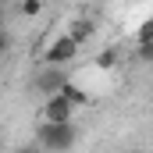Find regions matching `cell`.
Wrapping results in <instances>:
<instances>
[{"instance_id": "15", "label": "cell", "mask_w": 153, "mask_h": 153, "mask_svg": "<svg viewBox=\"0 0 153 153\" xmlns=\"http://www.w3.org/2000/svg\"><path fill=\"white\" fill-rule=\"evenodd\" d=\"M150 153H153V150H150Z\"/></svg>"}, {"instance_id": "13", "label": "cell", "mask_w": 153, "mask_h": 153, "mask_svg": "<svg viewBox=\"0 0 153 153\" xmlns=\"http://www.w3.org/2000/svg\"><path fill=\"white\" fill-rule=\"evenodd\" d=\"M125 153H146V150H125Z\"/></svg>"}, {"instance_id": "6", "label": "cell", "mask_w": 153, "mask_h": 153, "mask_svg": "<svg viewBox=\"0 0 153 153\" xmlns=\"http://www.w3.org/2000/svg\"><path fill=\"white\" fill-rule=\"evenodd\" d=\"M61 96H64V100H68V103H71V107H89V103H93V93H89V89H82V85H75V82H71V78H68V82H64V89H61Z\"/></svg>"}, {"instance_id": "3", "label": "cell", "mask_w": 153, "mask_h": 153, "mask_svg": "<svg viewBox=\"0 0 153 153\" xmlns=\"http://www.w3.org/2000/svg\"><path fill=\"white\" fill-rule=\"evenodd\" d=\"M64 82H68V71H64V68H53V64H43L39 75L32 78V85H36L43 96H57V93L64 89Z\"/></svg>"}, {"instance_id": "8", "label": "cell", "mask_w": 153, "mask_h": 153, "mask_svg": "<svg viewBox=\"0 0 153 153\" xmlns=\"http://www.w3.org/2000/svg\"><path fill=\"white\" fill-rule=\"evenodd\" d=\"M18 11H22L25 18H36L39 11H43V0H22V4H18Z\"/></svg>"}, {"instance_id": "9", "label": "cell", "mask_w": 153, "mask_h": 153, "mask_svg": "<svg viewBox=\"0 0 153 153\" xmlns=\"http://www.w3.org/2000/svg\"><path fill=\"white\" fill-rule=\"evenodd\" d=\"M114 64H117V50H103V53L96 57V68H103V71L114 68Z\"/></svg>"}, {"instance_id": "5", "label": "cell", "mask_w": 153, "mask_h": 153, "mask_svg": "<svg viewBox=\"0 0 153 153\" xmlns=\"http://www.w3.org/2000/svg\"><path fill=\"white\" fill-rule=\"evenodd\" d=\"M64 36L75 39L78 46H82V43L96 39V22H93V18H85V14H82V18H71V25H68V32H64Z\"/></svg>"}, {"instance_id": "11", "label": "cell", "mask_w": 153, "mask_h": 153, "mask_svg": "<svg viewBox=\"0 0 153 153\" xmlns=\"http://www.w3.org/2000/svg\"><path fill=\"white\" fill-rule=\"evenodd\" d=\"M11 46H14V36H11L7 29H0V57H7V53H11Z\"/></svg>"}, {"instance_id": "1", "label": "cell", "mask_w": 153, "mask_h": 153, "mask_svg": "<svg viewBox=\"0 0 153 153\" xmlns=\"http://www.w3.org/2000/svg\"><path fill=\"white\" fill-rule=\"evenodd\" d=\"M36 143H39V150H46V153H68L78 143V128H75V121H64V125L43 121L39 132H36Z\"/></svg>"}, {"instance_id": "2", "label": "cell", "mask_w": 153, "mask_h": 153, "mask_svg": "<svg viewBox=\"0 0 153 153\" xmlns=\"http://www.w3.org/2000/svg\"><path fill=\"white\" fill-rule=\"evenodd\" d=\"M78 46L75 39H68V36H57V39H50L46 43V50H43V64H53V68H64V64H71L78 57Z\"/></svg>"}, {"instance_id": "7", "label": "cell", "mask_w": 153, "mask_h": 153, "mask_svg": "<svg viewBox=\"0 0 153 153\" xmlns=\"http://www.w3.org/2000/svg\"><path fill=\"white\" fill-rule=\"evenodd\" d=\"M135 43H153V14L139 22V29H135Z\"/></svg>"}, {"instance_id": "10", "label": "cell", "mask_w": 153, "mask_h": 153, "mask_svg": "<svg viewBox=\"0 0 153 153\" xmlns=\"http://www.w3.org/2000/svg\"><path fill=\"white\" fill-rule=\"evenodd\" d=\"M135 61L153 64V43H139V46H135Z\"/></svg>"}, {"instance_id": "14", "label": "cell", "mask_w": 153, "mask_h": 153, "mask_svg": "<svg viewBox=\"0 0 153 153\" xmlns=\"http://www.w3.org/2000/svg\"><path fill=\"white\" fill-rule=\"evenodd\" d=\"M11 153H29V150H11Z\"/></svg>"}, {"instance_id": "12", "label": "cell", "mask_w": 153, "mask_h": 153, "mask_svg": "<svg viewBox=\"0 0 153 153\" xmlns=\"http://www.w3.org/2000/svg\"><path fill=\"white\" fill-rule=\"evenodd\" d=\"M4 22H7V11H4V4H0V29H4Z\"/></svg>"}, {"instance_id": "4", "label": "cell", "mask_w": 153, "mask_h": 153, "mask_svg": "<svg viewBox=\"0 0 153 153\" xmlns=\"http://www.w3.org/2000/svg\"><path fill=\"white\" fill-rule=\"evenodd\" d=\"M43 121H53V125H64V121H75V107L57 93V96H46L43 103Z\"/></svg>"}]
</instances>
